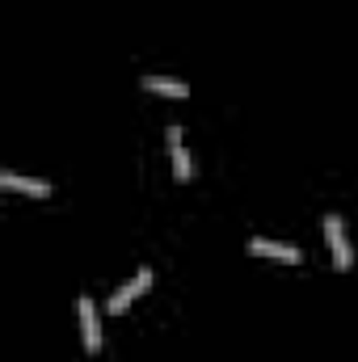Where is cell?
Wrapping results in <instances>:
<instances>
[{
    "mask_svg": "<svg viewBox=\"0 0 358 362\" xmlns=\"http://www.w3.org/2000/svg\"><path fill=\"white\" fill-rule=\"evenodd\" d=\"M165 144H169V160H173V177H178V181H190V173H194V165H190V152H185V139H181V127H169V135H165Z\"/></svg>",
    "mask_w": 358,
    "mask_h": 362,
    "instance_id": "5b68a950",
    "label": "cell"
},
{
    "mask_svg": "<svg viewBox=\"0 0 358 362\" xmlns=\"http://www.w3.org/2000/svg\"><path fill=\"white\" fill-rule=\"evenodd\" d=\"M325 240H329L333 266H337V270H350V266H354V253H350V240H346V223H342L337 215H325Z\"/></svg>",
    "mask_w": 358,
    "mask_h": 362,
    "instance_id": "6da1fadb",
    "label": "cell"
},
{
    "mask_svg": "<svg viewBox=\"0 0 358 362\" xmlns=\"http://www.w3.org/2000/svg\"><path fill=\"white\" fill-rule=\"evenodd\" d=\"M76 312H81V333H85V350L89 354H101V320H97V303H93L89 295L76 303Z\"/></svg>",
    "mask_w": 358,
    "mask_h": 362,
    "instance_id": "3957f363",
    "label": "cell"
},
{
    "mask_svg": "<svg viewBox=\"0 0 358 362\" xmlns=\"http://www.w3.org/2000/svg\"><path fill=\"white\" fill-rule=\"evenodd\" d=\"M139 85H144L148 93H165V97H185V93H190L185 81H169V76H144Z\"/></svg>",
    "mask_w": 358,
    "mask_h": 362,
    "instance_id": "52a82bcc",
    "label": "cell"
},
{
    "mask_svg": "<svg viewBox=\"0 0 358 362\" xmlns=\"http://www.w3.org/2000/svg\"><path fill=\"white\" fill-rule=\"evenodd\" d=\"M0 189H17V194H34V198H47V194H51V181L17 177V173H8V169H0Z\"/></svg>",
    "mask_w": 358,
    "mask_h": 362,
    "instance_id": "8992f818",
    "label": "cell"
},
{
    "mask_svg": "<svg viewBox=\"0 0 358 362\" xmlns=\"http://www.w3.org/2000/svg\"><path fill=\"white\" fill-rule=\"evenodd\" d=\"M148 286H152V270L144 266V270L135 274L131 282H122V286H118V291L110 295V312H127V308H131V303H135V299H139V295L148 291Z\"/></svg>",
    "mask_w": 358,
    "mask_h": 362,
    "instance_id": "7a4b0ae2",
    "label": "cell"
},
{
    "mask_svg": "<svg viewBox=\"0 0 358 362\" xmlns=\"http://www.w3.org/2000/svg\"><path fill=\"white\" fill-rule=\"evenodd\" d=\"M249 253H253V257H270V262H287V266L304 262V253H299L295 245H278V240H262V236L249 240Z\"/></svg>",
    "mask_w": 358,
    "mask_h": 362,
    "instance_id": "277c9868",
    "label": "cell"
}]
</instances>
